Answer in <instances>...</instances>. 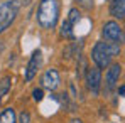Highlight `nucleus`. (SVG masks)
Returning a JSON list of instances; mask_svg holds the SVG:
<instances>
[{
  "label": "nucleus",
  "instance_id": "obj_1",
  "mask_svg": "<svg viewBox=\"0 0 125 123\" xmlns=\"http://www.w3.org/2000/svg\"><path fill=\"white\" fill-rule=\"evenodd\" d=\"M120 54V44L118 42H96L91 51V57L98 69H105L110 66L112 57Z\"/></svg>",
  "mask_w": 125,
  "mask_h": 123
},
{
  "label": "nucleus",
  "instance_id": "obj_2",
  "mask_svg": "<svg viewBox=\"0 0 125 123\" xmlns=\"http://www.w3.org/2000/svg\"><path fill=\"white\" fill-rule=\"evenodd\" d=\"M59 19V2L58 0H41L37 7V22L42 29H54Z\"/></svg>",
  "mask_w": 125,
  "mask_h": 123
},
{
  "label": "nucleus",
  "instance_id": "obj_3",
  "mask_svg": "<svg viewBox=\"0 0 125 123\" xmlns=\"http://www.w3.org/2000/svg\"><path fill=\"white\" fill-rule=\"evenodd\" d=\"M21 3L17 0H7L0 3V34L5 32L15 20L17 14H19Z\"/></svg>",
  "mask_w": 125,
  "mask_h": 123
},
{
  "label": "nucleus",
  "instance_id": "obj_4",
  "mask_svg": "<svg viewBox=\"0 0 125 123\" xmlns=\"http://www.w3.org/2000/svg\"><path fill=\"white\" fill-rule=\"evenodd\" d=\"M102 34H103V37L108 42H118V44H120V42L124 41V30H122V27L118 25V22H115V20L106 22L103 25Z\"/></svg>",
  "mask_w": 125,
  "mask_h": 123
},
{
  "label": "nucleus",
  "instance_id": "obj_5",
  "mask_svg": "<svg viewBox=\"0 0 125 123\" xmlns=\"http://www.w3.org/2000/svg\"><path fill=\"white\" fill-rule=\"evenodd\" d=\"M86 86L91 93H98L102 86V71L98 67H90L86 73Z\"/></svg>",
  "mask_w": 125,
  "mask_h": 123
},
{
  "label": "nucleus",
  "instance_id": "obj_6",
  "mask_svg": "<svg viewBox=\"0 0 125 123\" xmlns=\"http://www.w3.org/2000/svg\"><path fill=\"white\" fill-rule=\"evenodd\" d=\"M41 56H42V52L39 51V49L32 52L31 59H29V62H27V67H25V81H32L34 76L37 74V69H39L41 61H42Z\"/></svg>",
  "mask_w": 125,
  "mask_h": 123
},
{
  "label": "nucleus",
  "instance_id": "obj_7",
  "mask_svg": "<svg viewBox=\"0 0 125 123\" xmlns=\"http://www.w3.org/2000/svg\"><path fill=\"white\" fill-rule=\"evenodd\" d=\"M41 83H42V88H46V89H49V91H54V89L59 86V83H61L59 73H58L56 69H52V67L47 69V71L42 74Z\"/></svg>",
  "mask_w": 125,
  "mask_h": 123
},
{
  "label": "nucleus",
  "instance_id": "obj_8",
  "mask_svg": "<svg viewBox=\"0 0 125 123\" xmlns=\"http://www.w3.org/2000/svg\"><path fill=\"white\" fill-rule=\"evenodd\" d=\"M122 74V66L120 64H112L106 71V78H105V83H106V89H113L115 84L118 83V78Z\"/></svg>",
  "mask_w": 125,
  "mask_h": 123
},
{
  "label": "nucleus",
  "instance_id": "obj_9",
  "mask_svg": "<svg viewBox=\"0 0 125 123\" xmlns=\"http://www.w3.org/2000/svg\"><path fill=\"white\" fill-rule=\"evenodd\" d=\"M110 15L115 19L125 17V0H112L110 2Z\"/></svg>",
  "mask_w": 125,
  "mask_h": 123
},
{
  "label": "nucleus",
  "instance_id": "obj_10",
  "mask_svg": "<svg viewBox=\"0 0 125 123\" xmlns=\"http://www.w3.org/2000/svg\"><path fill=\"white\" fill-rule=\"evenodd\" d=\"M0 123H17L14 108H5V110L0 113Z\"/></svg>",
  "mask_w": 125,
  "mask_h": 123
},
{
  "label": "nucleus",
  "instance_id": "obj_11",
  "mask_svg": "<svg viewBox=\"0 0 125 123\" xmlns=\"http://www.w3.org/2000/svg\"><path fill=\"white\" fill-rule=\"evenodd\" d=\"M10 86H12V78L10 76H3L0 79V103L5 98V95L10 91Z\"/></svg>",
  "mask_w": 125,
  "mask_h": 123
},
{
  "label": "nucleus",
  "instance_id": "obj_12",
  "mask_svg": "<svg viewBox=\"0 0 125 123\" xmlns=\"http://www.w3.org/2000/svg\"><path fill=\"white\" fill-rule=\"evenodd\" d=\"M80 17H81L80 10H78V9H71V10H69V15H68V19H66V20H68L71 25H73V27H74V25L80 22Z\"/></svg>",
  "mask_w": 125,
  "mask_h": 123
},
{
  "label": "nucleus",
  "instance_id": "obj_13",
  "mask_svg": "<svg viewBox=\"0 0 125 123\" xmlns=\"http://www.w3.org/2000/svg\"><path fill=\"white\" fill-rule=\"evenodd\" d=\"M61 36L68 37V39H71V37H73V25H71L68 20H64L61 24Z\"/></svg>",
  "mask_w": 125,
  "mask_h": 123
},
{
  "label": "nucleus",
  "instance_id": "obj_14",
  "mask_svg": "<svg viewBox=\"0 0 125 123\" xmlns=\"http://www.w3.org/2000/svg\"><path fill=\"white\" fill-rule=\"evenodd\" d=\"M32 98H34V101H42V98H44V91H42L41 88H36L34 91H32Z\"/></svg>",
  "mask_w": 125,
  "mask_h": 123
},
{
  "label": "nucleus",
  "instance_id": "obj_15",
  "mask_svg": "<svg viewBox=\"0 0 125 123\" xmlns=\"http://www.w3.org/2000/svg\"><path fill=\"white\" fill-rule=\"evenodd\" d=\"M19 123H31V115L27 111H22L19 115Z\"/></svg>",
  "mask_w": 125,
  "mask_h": 123
},
{
  "label": "nucleus",
  "instance_id": "obj_16",
  "mask_svg": "<svg viewBox=\"0 0 125 123\" xmlns=\"http://www.w3.org/2000/svg\"><path fill=\"white\" fill-rule=\"evenodd\" d=\"M76 2H80L84 9H91L93 7V0H76Z\"/></svg>",
  "mask_w": 125,
  "mask_h": 123
},
{
  "label": "nucleus",
  "instance_id": "obj_17",
  "mask_svg": "<svg viewBox=\"0 0 125 123\" xmlns=\"http://www.w3.org/2000/svg\"><path fill=\"white\" fill-rule=\"evenodd\" d=\"M118 95H120V96H124V95H125V86H124V84L118 88Z\"/></svg>",
  "mask_w": 125,
  "mask_h": 123
},
{
  "label": "nucleus",
  "instance_id": "obj_18",
  "mask_svg": "<svg viewBox=\"0 0 125 123\" xmlns=\"http://www.w3.org/2000/svg\"><path fill=\"white\" fill-rule=\"evenodd\" d=\"M22 3H24V5H27V3H31V0H22Z\"/></svg>",
  "mask_w": 125,
  "mask_h": 123
},
{
  "label": "nucleus",
  "instance_id": "obj_19",
  "mask_svg": "<svg viewBox=\"0 0 125 123\" xmlns=\"http://www.w3.org/2000/svg\"><path fill=\"white\" fill-rule=\"evenodd\" d=\"M71 123H83V122H81V120H73Z\"/></svg>",
  "mask_w": 125,
  "mask_h": 123
},
{
  "label": "nucleus",
  "instance_id": "obj_20",
  "mask_svg": "<svg viewBox=\"0 0 125 123\" xmlns=\"http://www.w3.org/2000/svg\"><path fill=\"white\" fill-rule=\"evenodd\" d=\"M2 51H3V44H0V52H2Z\"/></svg>",
  "mask_w": 125,
  "mask_h": 123
}]
</instances>
